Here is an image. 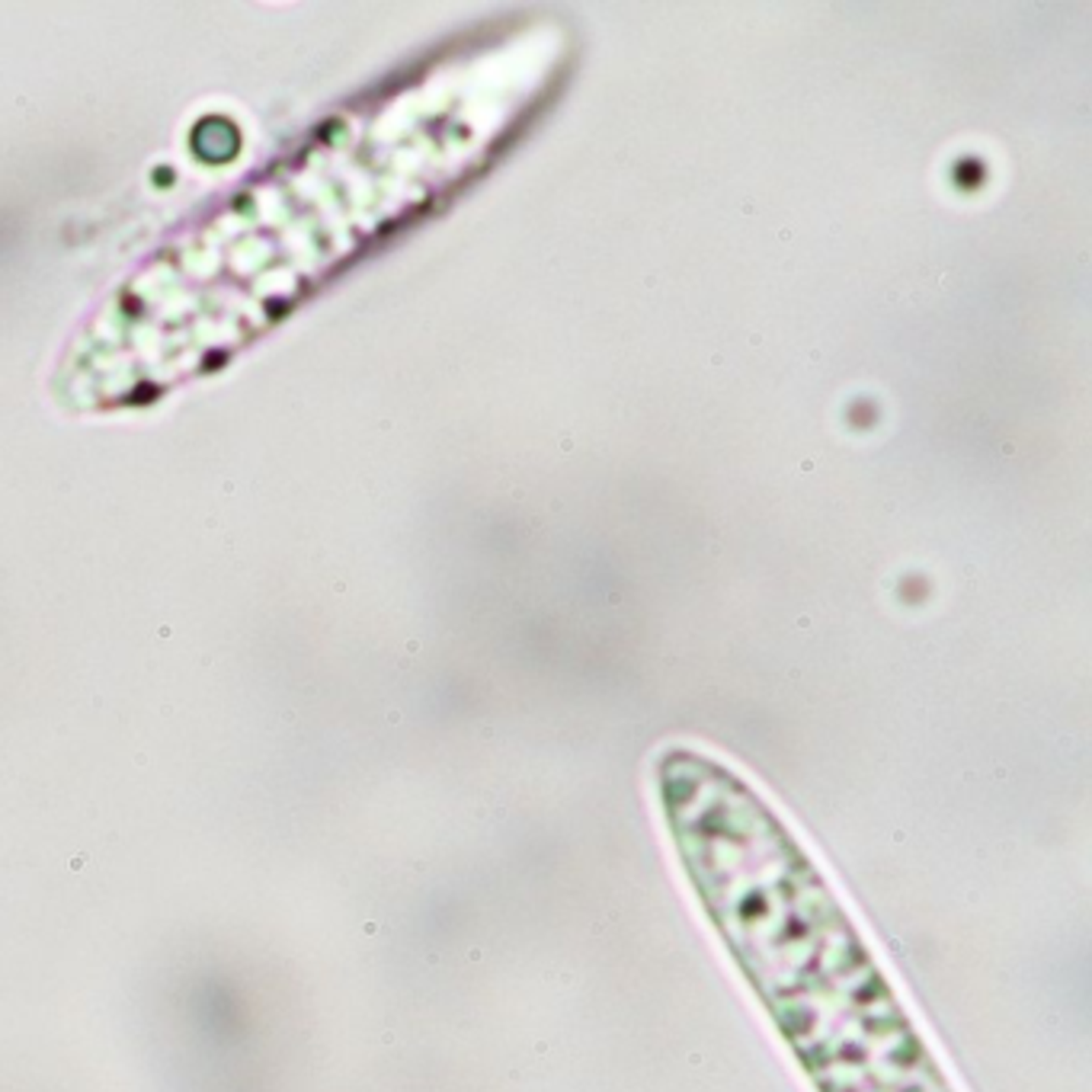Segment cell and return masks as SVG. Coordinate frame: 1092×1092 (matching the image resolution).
Segmentation results:
<instances>
[{
	"instance_id": "obj_1",
	"label": "cell",
	"mask_w": 1092,
	"mask_h": 1092,
	"mask_svg": "<svg viewBox=\"0 0 1092 1092\" xmlns=\"http://www.w3.org/2000/svg\"><path fill=\"white\" fill-rule=\"evenodd\" d=\"M660 798L705 913L820 1092H948L836 894L737 772L689 750Z\"/></svg>"
}]
</instances>
